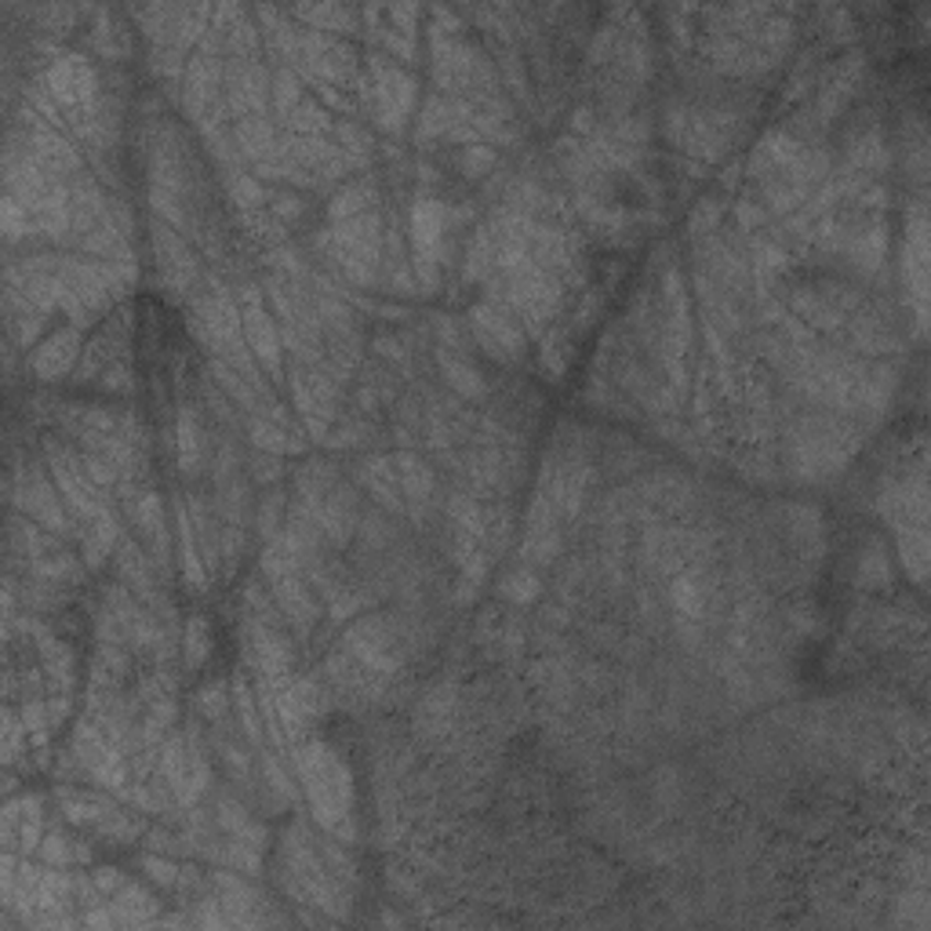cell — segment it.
<instances>
[{"label":"cell","instance_id":"cell-1","mask_svg":"<svg viewBox=\"0 0 931 931\" xmlns=\"http://www.w3.org/2000/svg\"><path fill=\"white\" fill-rule=\"evenodd\" d=\"M77 342H80V336H77L74 328L58 331L55 339H47V342H44V350L33 353V372L44 375V379L63 375L66 368L74 364V357H77Z\"/></svg>","mask_w":931,"mask_h":931}]
</instances>
